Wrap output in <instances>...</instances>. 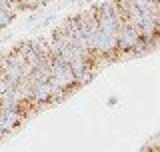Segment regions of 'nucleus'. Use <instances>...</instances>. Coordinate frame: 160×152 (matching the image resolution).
Returning <instances> with one entry per match:
<instances>
[{"label": "nucleus", "mask_w": 160, "mask_h": 152, "mask_svg": "<svg viewBox=\"0 0 160 152\" xmlns=\"http://www.w3.org/2000/svg\"><path fill=\"white\" fill-rule=\"evenodd\" d=\"M50 56H52V60H50V80H54V82H56L60 88H64L68 94L76 92L80 86L76 82V78H74V72H72V68L68 66V62H64V60L54 52H50Z\"/></svg>", "instance_id": "1"}, {"label": "nucleus", "mask_w": 160, "mask_h": 152, "mask_svg": "<svg viewBox=\"0 0 160 152\" xmlns=\"http://www.w3.org/2000/svg\"><path fill=\"white\" fill-rule=\"evenodd\" d=\"M96 20H98V28L102 30L108 38L116 40V34H118V10H116L112 0H102L100 4H96Z\"/></svg>", "instance_id": "2"}, {"label": "nucleus", "mask_w": 160, "mask_h": 152, "mask_svg": "<svg viewBox=\"0 0 160 152\" xmlns=\"http://www.w3.org/2000/svg\"><path fill=\"white\" fill-rule=\"evenodd\" d=\"M14 18H16V16H14L12 12H8L6 8H0V30H4V28H6Z\"/></svg>", "instance_id": "3"}, {"label": "nucleus", "mask_w": 160, "mask_h": 152, "mask_svg": "<svg viewBox=\"0 0 160 152\" xmlns=\"http://www.w3.org/2000/svg\"><path fill=\"white\" fill-rule=\"evenodd\" d=\"M18 6L22 8V12H30V10H36V8H40L36 0H18Z\"/></svg>", "instance_id": "4"}, {"label": "nucleus", "mask_w": 160, "mask_h": 152, "mask_svg": "<svg viewBox=\"0 0 160 152\" xmlns=\"http://www.w3.org/2000/svg\"><path fill=\"white\" fill-rule=\"evenodd\" d=\"M152 2H154V4H160V0H152Z\"/></svg>", "instance_id": "5"}]
</instances>
